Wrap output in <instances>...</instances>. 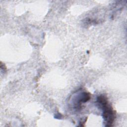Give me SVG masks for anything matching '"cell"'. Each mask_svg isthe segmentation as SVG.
Returning <instances> with one entry per match:
<instances>
[{"label":"cell","instance_id":"6da1fadb","mask_svg":"<svg viewBox=\"0 0 127 127\" xmlns=\"http://www.w3.org/2000/svg\"><path fill=\"white\" fill-rule=\"evenodd\" d=\"M91 95L89 93L86 91L76 92L71 99L70 104L75 110H80L82 104L89 101L90 99Z\"/></svg>","mask_w":127,"mask_h":127},{"label":"cell","instance_id":"7a4b0ae2","mask_svg":"<svg viewBox=\"0 0 127 127\" xmlns=\"http://www.w3.org/2000/svg\"><path fill=\"white\" fill-rule=\"evenodd\" d=\"M102 110V117L104 120L106 127H111L112 126L116 118L115 111L113 110L112 107L107 103L100 107Z\"/></svg>","mask_w":127,"mask_h":127}]
</instances>
